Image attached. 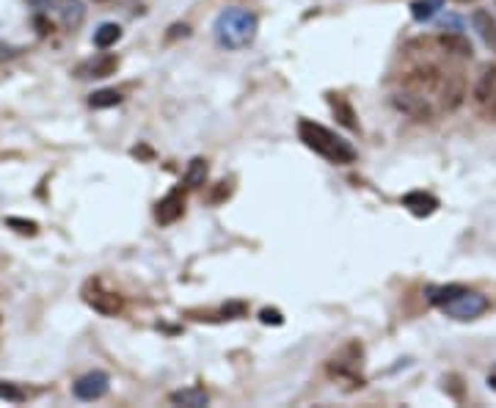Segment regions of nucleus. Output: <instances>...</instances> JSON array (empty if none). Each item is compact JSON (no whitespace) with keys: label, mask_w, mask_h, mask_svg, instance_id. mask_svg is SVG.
Returning a JSON list of instances; mask_svg holds the SVG:
<instances>
[{"label":"nucleus","mask_w":496,"mask_h":408,"mask_svg":"<svg viewBox=\"0 0 496 408\" xmlns=\"http://www.w3.org/2000/svg\"><path fill=\"white\" fill-rule=\"evenodd\" d=\"M257 28H259V20H257L254 11L232 6V8H223L221 14L215 17L213 36H215V42L221 45L223 50H243V47H248L254 42Z\"/></svg>","instance_id":"f257e3e1"},{"label":"nucleus","mask_w":496,"mask_h":408,"mask_svg":"<svg viewBox=\"0 0 496 408\" xmlns=\"http://www.w3.org/2000/svg\"><path fill=\"white\" fill-rule=\"evenodd\" d=\"M298 135H300V141H303L312 152L325 157V160H331V163L345 166V163H353V160H356V149L350 147V141L339 138L337 132H331V130L317 125V122L300 119V122H298Z\"/></svg>","instance_id":"f03ea898"},{"label":"nucleus","mask_w":496,"mask_h":408,"mask_svg":"<svg viewBox=\"0 0 496 408\" xmlns=\"http://www.w3.org/2000/svg\"><path fill=\"white\" fill-rule=\"evenodd\" d=\"M83 301L91 306L97 314H102V317H116L124 309L122 295L105 290L99 281H89V284L83 287Z\"/></svg>","instance_id":"7ed1b4c3"},{"label":"nucleus","mask_w":496,"mask_h":408,"mask_svg":"<svg viewBox=\"0 0 496 408\" xmlns=\"http://www.w3.org/2000/svg\"><path fill=\"white\" fill-rule=\"evenodd\" d=\"M488 298L483 295V293H463V295H458V298H452L449 304L441 306V312H444L446 317H452V320H474V317H480L485 309H488Z\"/></svg>","instance_id":"20e7f679"},{"label":"nucleus","mask_w":496,"mask_h":408,"mask_svg":"<svg viewBox=\"0 0 496 408\" xmlns=\"http://www.w3.org/2000/svg\"><path fill=\"white\" fill-rule=\"evenodd\" d=\"M392 105H395L400 113H405L408 119H417V122L433 119V105L427 102V97L422 91H414V89H405V91L392 94Z\"/></svg>","instance_id":"39448f33"},{"label":"nucleus","mask_w":496,"mask_h":408,"mask_svg":"<svg viewBox=\"0 0 496 408\" xmlns=\"http://www.w3.org/2000/svg\"><path fill=\"white\" fill-rule=\"evenodd\" d=\"M108 389H111V378H108V373H86L83 378H77L72 386L74 397L77 400H86V403H94L99 397H105L108 395Z\"/></svg>","instance_id":"423d86ee"},{"label":"nucleus","mask_w":496,"mask_h":408,"mask_svg":"<svg viewBox=\"0 0 496 408\" xmlns=\"http://www.w3.org/2000/svg\"><path fill=\"white\" fill-rule=\"evenodd\" d=\"M182 212H185V196H182V191H171L169 196H163L157 202V207H154V221L160 227H171L174 221L182 218Z\"/></svg>","instance_id":"0eeeda50"},{"label":"nucleus","mask_w":496,"mask_h":408,"mask_svg":"<svg viewBox=\"0 0 496 408\" xmlns=\"http://www.w3.org/2000/svg\"><path fill=\"white\" fill-rule=\"evenodd\" d=\"M444 80L441 75V69L439 67H433V64H424V67H417V69H411L408 77H405V86L408 89H417V91H430V89H436L439 83Z\"/></svg>","instance_id":"6e6552de"},{"label":"nucleus","mask_w":496,"mask_h":408,"mask_svg":"<svg viewBox=\"0 0 496 408\" xmlns=\"http://www.w3.org/2000/svg\"><path fill=\"white\" fill-rule=\"evenodd\" d=\"M119 69V55L113 52H102L97 58L86 61L80 69H77V77H111Z\"/></svg>","instance_id":"1a4fd4ad"},{"label":"nucleus","mask_w":496,"mask_h":408,"mask_svg":"<svg viewBox=\"0 0 496 408\" xmlns=\"http://www.w3.org/2000/svg\"><path fill=\"white\" fill-rule=\"evenodd\" d=\"M471 28H474L477 36L483 39V45L491 52H496V20L491 17V11L474 8V11H471Z\"/></svg>","instance_id":"9d476101"},{"label":"nucleus","mask_w":496,"mask_h":408,"mask_svg":"<svg viewBox=\"0 0 496 408\" xmlns=\"http://www.w3.org/2000/svg\"><path fill=\"white\" fill-rule=\"evenodd\" d=\"M466 97V80L463 75H444V89H441V105L444 110H458Z\"/></svg>","instance_id":"9b49d317"},{"label":"nucleus","mask_w":496,"mask_h":408,"mask_svg":"<svg viewBox=\"0 0 496 408\" xmlns=\"http://www.w3.org/2000/svg\"><path fill=\"white\" fill-rule=\"evenodd\" d=\"M402 207H408L417 218H427L439 210V199L433 193H424V191H411L402 196Z\"/></svg>","instance_id":"f8f14e48"},{"label":"nucleus","mask_w":496,"mask_h":408,"mask_svg":"<svg viewBox=\"0 0 496 408\" xmlns=\"http://www.w3.org/2000/svg\"><path fill=\"white\" fill-rule=\"evenodd\" d=\"M50 6H55L64 28H77L86 17V8L80 0H50Z\"/></svg>","instance_id":"ddd939ff"},{"label":"nucleus","mask_w":496,"mask_h":408,"mask_svg":"<svg viewBox=\"0 0 496 408\" xmlns=\"http://www.w3.org/2000/svg\"><path fill=\"white\" fill-rule=\"evenodd\" d=\"M328 105H331V110H334V116H337V122L347 130H359V122H356V110H353V105L342 97V94H328Z\"/></svg>","instance_id":"4468645a"},{"label":"nucleus","mask_w":496,"mask_h":408,"mask_svg":"<svg viewBox=\"0 0 496 408\" xmlns=\"http://www.w3.org/2000/svg\"><path fill=\"white\" fill-rule=\"evenodd\" d=\"M496 94V67H485L477 83H474V102L480 105H488V100Z\"/></svg>","instance_id":"2eb2a0df"},{"label":"nucleus","mask_w":496,"mask_h":408,"mask_svg":"<svg viewBox=\"0 0 496 408\" xmlns=\"http://www.w3.org/2000/svg\"><path fill=\"white\" fill-rule=\"evenodd\" d=\"M169 400H171L174 406H188V408H201V406H207V403H210L207 392H204V389H198V386L171 392V395H169Z\"/></svg>","instance_id":"dca6fc26"},{"label":"nucleus","mask_w":496,"mask_h":408,"mask_svg":"<svg viewBox=\"0 0 496 408\" xmlns=\"http://www.w3.org/2000/svg\"><path fill=\"white\" fill-rule=\"evenodd\" d=\"M439 45L452 55H461V58H471V42L461 33V30H452V33H441L439 36Z\"/></svg>","instance_id":"f3484780"},{"label":"nucleus","mask_w":496,"mask_h":408,"mask_svg":"<svg viewBox=\"0 0 496 408\" xmlns=\"http://www.w3.org/2000/svg\"><path fill=\"white\" fill-rule=\"evenodd\" d=\"M466 293V287H461V284H446V287H427V301L436 306H444L449 304L452 298H458V295H463Z\"/></svg>","instance_id":"a211bd4d"},{"label":"nucleus","mask_w":496,"mask_h":408,"mask_svg":"<svg viewBox=\"0 0 496 408\" xmlns=\"http://www.w3.org/2000/svg\"><path fill=\"white\" fill-rule=\"evenodd\" d=\"M207 174H210L207 160H204V157H193V160L188 163V171H185V185H188V188H201V185L207 182Z\"/></svg>","instance_id":"6ab92c4d"},{"label":"nucleus","mask_w":496,"mask_h":408,"mask_svg":"<svg viewBox=\"0 0 496 408\" xmlns=\"http://www.w3.org/2000/svg\"><path fill=\"white\" fill-rule=\"evenodd\" d=\"M119 39H122V28L116 26V23H105V26H99L97 30H94V45L102 47V50L113 47Z\"/></svg>","instance_id":"aec40b11"},{"label":"nucleus","mask_w":496,"mask_h":408,"mask_svg":"<svg viewBox=\"0 0 496 408\" xmlns=\"http://www.w3.org/2000/svg\"><path fill=\"white\" fill-rule=\"evenodd\" d=\"M441 6H444V0H414L411 3V14H414V20L427 23V20H433L439 14Z\"/></svg>","instance_id":"412c9836"},{"label":"nucleus","mask_w":496,"mask_h":408,"mask_svg":"<svg viewBox=\"0 0 496 408\" xmlns=\"http://www.w3.org/2000/svg\"><path fill=\"white\" fill-rule=\"evenodd\" d=\"M122 102V94L116 91V89H102V91H94L91 97H89V105L94 108V110H102V108H116Z\"/></svg>","instance_id":"4be33fe9"},{"label":"nucleus","mask_w":496,"mask_h":408,"mask_svg":"<svg viewBox=\"0 0 496 408\" xmlns=\"http://www.w3.org/2000/svg\"><path fill=\"white\" fill-rule=\"evenodd\" d=\"M0 400H6V403H23L25 392L20 386H14V383L0 381Z\"/></svg>","instance_id":"5701e85b"},{"label":"nucleus","mask_w":496,"mask_h":408,"mask_svg":"<svg viewBox=\"0 0 496 408\" xmlns=\"http://www.w3.org/2000/svg\"><path fill=\"white\" fill-rule=\"evenodd\" d=\"M6 227H11V230H17V232H23V234H36V221H25V218H6Z\"/></svg>","instance_id":"b1692460"},{"label":"nucleus","mask_w":496,"mask_h":408,"mask_svg":"<svg viewBox=\"0 0 496 408\" xmlns=\"http://www.w3.org/2000/svg\"><path fill=\"white\" fill-rule=\"evenodd\" d=\"M461 375H446L444 378V389L455 397V400H463V386H461Z\"/></svg>","instance_id":"393cba45"},{"label":"nucleus","mask_w":496,"mask_h":408,"mask_svg":"<svg viewBox=\"0 0 496 408\" xmlns=\"http://www.w3.org/2000/svg\"><path fill=\"white\" fill-rule=\"evenodd\" d=\"M259 320H262L265 326H281V323H284V314H281L278 309H262V312H259Z\"/></svg>","instance_id":"a878e982"},{"label":"nucleus","mask_w":496,"mask_h":408,"mask_svg":"<svg viewBox=\"0 0 496 408\" xmlns=\"http://www.w3.org/2000/svg\"><path fill=\"white\" fill-rule=\"evenodd\" d=\"M229 196H232V185H229V182H218V188H215V193L210 196V202L218 204V202H223V199H229Z\"/></svg>","instance_id":"bb28decb"},{"label":"nucleus","mask_w":496,"mask_h":408,"mask_svg":"<svg viewBox=\"0 0 496 408\" xmlns=\"http://www.w3.org/2000/svg\"><path fill=\"white\" fill-rule=\"evenodd\" d=\"M246 312V304H229V306H223V314L226 317H232V314H243Z\"/></svg>","instance_id":"cd10ccee"},{"label":"nucleus","mask_w":496,"mask_h":408,"mask_svg":"<svg viewBox=\"0 0 496 408\" xmlns=\"http://www.w3.org/2000/svg\"><path fill=\"white\" fill-rule=\"evenodd\" d=\"M188 33H191V28L188 26H174L171 33H169V39H174V36H188Z\"/></svg>","instance_id":"c85d7f7f"},{"label":"nucleus","mask_w":496,"mask_h":408,"mask_svg":"<svg viewBox=\"0 0 496 408\" xmlns=\"http://www.w3.org/2000/svg\"><path fill=\"white\" fill-rule=\"evenodd\" d=\"M488 113H491V116H496V94L491 97V100H488Z\"/></svg>","instance_id":"c756f323"},{"label":"nucleus","mask_w":496,"mask_h":408,"mask_svg":"<svg viewBox=\"0 0 496 408\" xmlns=\"http://www.w3.org/2000/svg\"><path fill=\"white\" fill-rule=\"evenodd\" d=\"M488 386H491V389L496 392V375H491V378H488Z\"/></svg>","instance_id":"7c9ffc66"},{"label":"nucleus","mask_w":496,"mask_h":408,"mask_svg":"<svg viewBox=\"0 0 496 408\" xmlns=\"http://www.w3.org/2000/svg\"><path fill=\"white\" fill-rule=\"evenodd\" d=\"M458 3H471V0H458Z\"/></svg>","instance_id":"2f4dec72"},{"label":"nucleus","mask_w":496,"mask_h":408,"mask_svg":"<svg viewBox=\"0 0 496 408\" xmlns=\"http://www.w3.org/2000/svg\"><path fill=\"white\" fill-rule=\"evenodd\" d=\"M99 3H102V0H99Z\"/></svg>","instance_id":"473e14b6"}]
</instances>
